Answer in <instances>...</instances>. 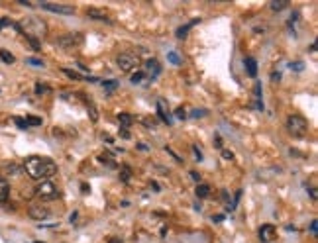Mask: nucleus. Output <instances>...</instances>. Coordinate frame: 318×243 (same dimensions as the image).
Returning a JSON list of instances; mask_svg holds the SVG:
<instances>
[{
  "label": "nucleus",
  "mask_w": 318,
  "mask_h": 243,
  "mask_svg": "<svg viewBox=\"0 0 318 243\" xmlns=\"http://www.w3.org/2000/svg\"><path fill=\"white\" fill-rule=\"evenodd\" d=\"M197 24H198V20H193V22H189V24H185V26H181V28H179V30L175 32V35L179 37V39H183V37H186V32H189L191 28H195Z\"/></svg>",
  "instance_id": "obj_15"
},
{
  "label": "nucleus",
  "mask_w": 318,
  "mask_h": 243,
  "mask_svg": "<svg viewBox=\"0 0 318 243\" xmlns=\"http://www.w3.org/2000/svg\"><path fill=\"white\" fill-rule=\"evenodd\" d=\"M49 87H45V85H42V83H38V85H35V94H38V96H40V94H47V92H49Z\"/></svg>",
  "instance_id": "obj_26"
},
{
  "label": "nucleus",
  "mask_w": 318,
  "mask_h": 243,
  "mask_svg": "<svg viewBox=\"0 0 318 243\" xmlns=\"http://www.w3.org/2000/svg\"><path fill=\"white\" fill-rule=\"evenodd\" d=\"M244 63H246V71H248V75H250L252 78L257 77V61H255L253 57H248Z\"/></svg>",
  "instance_id": "obj_13"
},
{
  "label": "nucleus",
  "mask_w": 318,
  "mask_h": 243,
  "mask_svg": "<svg viewBox=\"0 0 318 243\" xmlns=\"http://www.w3.org/2000/svg\"><path fill=\"white\" fill-rule=\"evenodd\" d=\"M310 233L316 237V220H312L310 221Z\"/></svg>",
  "instance_id": "obj_37"
},
{
  "label": "nucleus",
  "mask_w": 318,
  "mask_h": 243,
  "mask_svg": "<svg viewBox=\"0 0 318 243\" xmlns=\"http://www.w3.org/2000/svg\"><path fill=\"white\" fill-rule=\"evenodd\" d=\"M222 157H224L226 161H232V159H234V153L228 151V149H222Z\"/></svg>",
  "instance_id": "obj_34"
},
{
  "label": "nucleus",
  "mask_w": 318,
  "mask_h": 243,
  "mask_svg": "<svg viewBox=\"0 0 318 243\" xmlns=\"http://www.w3.org/2000/svg\"><path fill=\"white\" fill-rule=\"evenodd\" d=\"M143 124H145L147 128H155V120H149V118H145V120H143Z\"/></svg>",
  "instance_id": "obj_38"
},
{
  "label": "nucleus",
  "mask_w": 318,
  "mask_h": 243,
  "mask_svg": "<svg viewBox=\"0 0 318 243\" xmlns=\"http://www.w3.org/2000/svg\"><path fill=\"white\" fill-rule=\"evenodd\" d=\"M193 153H195V157H197L198 163H200V161H204V159H202V153H200V149H198L197 145H193Z\"/></svg>",
  "instance_id": "obj_33"
},
{
  "label": "nucleus",
  "mask_w": 318,
  "mask_h": 243,
  "mask_svg": "<svg viewBox=\"0 0 318 243\" xmlns=\"http://www.w3.org/2000/svg\"><path fill=\"white\" fill-rule=\"evenodd\" d=\"M212 220H214V221H222V220H224V216H222V214H218V216H212Z\"/></svg>",
  "instance_id": "obj_43"
},
{
  "label": "nucleus",
  "mask_w": 318,
  "mask_h": 243,
  "mask_svg": "<svg viewBox=\"0 0 318 243\" xmlns=\"http://www.w3.org/2000/svg\"><path fill=\"white\" fill-rule=\"evenodd\" d=\"M116 63L120 67V71L130 73V71H134L136 67L140 65V57L136 55V53H120L118 59H116Z\"/></svg>",
  "instance_id": "obj_4"
},
{
  "label": "nucleus",
  "mask_w": 318,
  "mask_h": 243,
  "mask_svg": "<svg viewBox=\"0 0 318 243\" xmlns=\"http://www.w3.org/2000/svg\"><path fill=\"white\" fill-rule=\"evenodd\" d=\"M291 69H295V71H303V69H305V67H303V63H301V61H296V63H291Z\"/></svg>",
  "instance_id": "obj_35"
},
{
  "label": "nucleus",
  "mask_w": 318,
  "mask_h": 243,
  "mask_svg": "<svg viewBox=\"0 0 318 243\" xmlns=\"http://www.w3.org/2000/svg\"><path fill=\"white\" fill-rule=\"evenodd\" d=\"M24 169L28 173V177L32 180H49V178L57 175V165H55L51 159L47 157H38V155H32L24 161Z\"/></svg>",
  "instance_id": "obj_1"
},
{
  "label": "nucleus",
  "mask_w": 318,
  "mask_h": 243,
  "mask_svg": "<svg viewBox=\"0 0 318 243\" xmlns=\"http://www.w3.org/2000/svg\"><path fill=\"white\" fill-rule=\"evenodd\" d=\"M271 80H273V83H279V80H281V73H279V71H273V73H271Z\"/></svg>",
  "instance_id": "obj_36"
},
{
  "label": "nucleus",
  "mask_w": 318,
  "mask_h": 243,
  "mask_svg": "<svg viewBox=\"0 0 318 243\" xmlns=\"http://www.w3.org/2000/svg\"><path fill=\"white\" fill-rule=\"evenodd\" d=\"M143 78H145V73H143V71H138V73H134V75H132L130 83H132V85H140Z\"/></svg>",
  "instance_id": "obj_23"
},
{
  "label": "nucleus",
  "mask_w": 318,
  "mask_h": 243,
  "mask_svg": "<svg viewBox=\"0 0 318 243\" xmlns=\"http://www.w3.org/2000/svg\"><path fill=\"white\" fill-rule=\"evenodd\" d=\"M0 59H2L4 63H8V65H12V63L16 61V57L12 55L10 51H6V49H0Z\"/></svg>",
  "instance_id": "obj_19"
},
{
  "label": "nucleus",
  "mask_w": 318,
  "mask_h": 243,
  "mask_svg": "<svg viewBox=\"0 0 318 243\" xmlns=\"http://www.w3.org/2000/svg\"><path fill=\"white\" fill-rule=\"evenodd\" d=\"M191 177H193V180H197V183H200V175H198L197 171H191Z\"/></svg>",
  "instance_id": "obj_40"
},
{
  "label": "nucleus",
  "mask_w": 318,
  "mask_h": 243,
  "mask_svg": "<svg viewBox=\"0 0 318 243\" xmlns=\"http://www.w3.org/2000/svg\"><path fill=\"white\" fill-rule=\"evenodd\" d=\"M214 145H216L218 149H222V137H220V135H216V137H214Z\"/></svg>",
  "instance_id": "obj_39"
},
{
  "label": "nucleus",
  "mask_w": 318,
  "mask_h": 243,
  "mask_svg": "<svg viewBox=\"0 0 318 243\" xmlns=\"http://www.w3.org/2000/svg\"><path fill=\"white\" fill-rule=\"evenodd\" d=\"M77 65H79V69H81V71H88L87 65H83V63H77Z\"/></svg>",
  "instance_id": "obj_47"
},
{
  "label": "nucleus",
  "mask_w": 318,
  "mask_h": 243,
  "mask_svg": "<svg viewBox=\"0 0 318 243\" xmlns=\"http://www.w3.org/2000/svg\"><path fill=\"white\" fill-rule=\"evenodd\" d=\"M63 73H65L67 77L71 78V80H83V77L79 75L77 71H71V69H63Z\"/></svg>",
  "instance_id": "obj_24"
},
{
  "label": "nucleus",
  "mask_w": 318,
  "mask_h": 243,
  "mask_svg": "<svg viewBox=\"0 0 318 243\" xmlns=\"http://www.w3.org/2000/svg\"><path fill=\"white\" fill-rule=\"evenodd\" d=\"M75 220H77V212H73V214L69 216V221H71V224H75Z\"/></svg>",
  "instance_id": "obj_42"
},
{
  "label": "nucleus",
  "mask_w": 318,
  "mask_h": 243,
  "mask_svg": "<svg viewBox=\"0 0 318 243\" xmlns=\"http://www.w3.org/2000/svg\"><path fill=\"white\" fill-rule=\"evenodd\" d=\"M35 196L42 200H55L59 196V190L51 180H44L40 187L35 188Z\"/></svg>",
  "instance_id": "obj_3"
},
{
  "label": "nucleus",
  "mask_w": 318,
  "mask_h": 243,
  "mask_svg": "<svg viewBox=\"0 0 318 243\" xmlns=\"http://www.w3.org/2000/svg\"><path fill=\"white\" fill-rule=\"evenodd\" d=\"M83 42V35L79 32H73V33H65V35H61V37H57L55 39V44L59 45V47H63V49H71V47H75Z\"/></svg>",
  "instance_id": "obj_5"
},
{
  "label": "nucleus",
  "mask_w": 318,
  "mask_h": 243,
  "mask_svg": "<svg viewBox=\"0 0 318 243\" xmlns=\"http://www.w3.org/2000/svg\"><path fill=\"white\" fill-rule=\"evenodd\" d=\"M257 235H259V241L261 243H271L275 237H277V230H275L273 224H264V226L259 228Z\"/></svg>",
  "instance_id": "obj_6"
},
{
  "label": "nucleus",
  "mask_w": 318,
  "mask_h": 243,
  "mask_svg": "<svg viewBox=\"0 0 318 243\" xmlns=\"http://www.w3.org/2000/svg\"><path fill=\"white\" fill-rule=\"evenodd\" d=\"M118 121L122 124V128H130L134 124V116L126 114V112H120V114H118Z\"/></svg>",
  "instance_id": "obj_17"
},
{
  "label": "nucleus",
  "mask_w": 318,
  "mask_h": 243,
  "mask_svg": "<svg viewBox=\"0 0 318 243\" xmlns=\"http://www.w3.org/2000/svg\"><path fill=\"white\" fill-rule=\"evenodd\" d=\"M14 124H16L20 130H28V128H30V126H28V121H26V118H20V116H16V118H14Z\"/></svg>",
  "instance_id": "obj_25"
},
{
  "label": "nucleus",
  "mask_w": 318,
  "mask_h": 243,
  "mask_svg": "<svg viewBox=\"0 0 318 243\" xmlns=\"http://www.w3.org/2000/svg\"><path fill=\"white\" fill-rule=\"evenodd\" d=\"M195 194H197V198H209V196H210V187H209V185H202V183H198L197 190H195Z\"/></svg>",
  "instance_id": "obj_16"
},
{
  "label": "nucleus",
  "mask_w": 318,
  "mask_h": 243,
  "mask_svg": "<svg viewBox=\"0 0 318 243\" xmlns=\"http://www.w3.org/2000/svg\"><path fill=\"white\" fill-rule=\"evenodd\" d=\"M167 61H169L171 65H181V57L177 55L175 51H169V53H167Z\"/></svg>",
  "instance_id": "obj_22"
},
{
  "label": "nucleus",
  "mask_w": 318,
  "mask_h": 243,
  "mask_svg": "<svg viewBox=\"0 0 318 243\" xmlns=\"http://www.w3.org/2000/svg\"><path fill=\"white\" fill-rule=\"evenodd\" d=\"M287 6H289V2H287V0H275V2H271V4H269V8H271V10H275V12L283 10V8H287Z\"/></svg>",
  "instance_id": "obj_20"
},
{
  "label": "nucleus",
  "mask_w": 318,
  "mask_h": 243,
  "mask_svg": "<svg viewBox=\"0 0 318 243\" xmlns=\"http://www.w3.org/2000/svg\"><path fill=\"white\" fill-rule=\"evenodd\" d=\"M175 116H177V118H179V120H185V118H186L185 108H177V110H175Z\"/></svg>",
  "instance_id": "obj_31"
},
{
  "label": "nucleus",
  "mask_w": 318,
  "mask_h": 243,
  "mask_svg": "<svg viewBox=\"0 0 318 243\" xmlns=\"http://www.w3.org/2000/svg\"><path fill=\"white\" fill-rule=\"evenodd\" d=\"M120 135H122V137H124V139H128V137H130V132H128V130L124 128V130H122V132H120Z\"/></svg>",
  "instance_id": "obj_41"
},
{
  "label": "nucleus",
  "mask_w": 318,
  "mask_h": 243,
  "mask_svg": "<svg viewBox=\"0 0 318 243\" xmlns=\"http://www.w3.org/2000/svg\"><path fill=\"white\" fill-rule=\"evenodd\" d=\"M287 130L293 137H305L308 133V121L301 114H291L287 118Z\"/></svg>",
  "instance_id": "obj_2"
},
{
  "label": "nucleus",
  "mask_w": 318,
  "mask_h": 243,
  "mask_svg": "<svg viewBox=\"0 0 318 243\" xmlns=\"http://www.w3.org/2000/svg\"><path fill=\"white\" fill-rule=\"evenodd\" d=\"M26 61L33 67H44V61H42V59H35V57H30V59H26Z\"/></svg>",
  "instance_id": "obj_30"
},
{
  "label": "nucleus",
  "mask_w": 318,
  "mask_h": 243,
  "mask_svg": "<svg viewBox=\"0 0 318 243\" xmlns=\"http://www.w3.org/2000/svg\"><path fill=\"white\" fill-rule=\"evenodd\" d=\"M102 85H104V89L114 90L116 87H118V80H102Z\"/></svg>",
  "instance_id": "obj_29"
},
{
  "label": "nucleus",
  "mask_w": 318,
  "mask_h": 243,
  "mask_svg": "<svg viewBox=\"0 0 318 243\" xmlns=\"http://www.w3.org/2000/svg\"><path fill=\"white\" fill-rule=\"evenodd\" d=\"M157 114H159V120L163 121V124H169V126L173 124V118H171V114H169L167 108H165L163 100H159V102H157Z\"/></svg>",
  "instance_id": "obj_10"
},
{
  "label": "nucleus",
  "mask_w": 318,
  "mask_h": 243,
  "mask_svg": "<svg viewBox=\"0 0 318 243\" xmlns=\"http://www.w3.org/2000/svg\"><path fill=\"white\" fill-rule=\"evenodd\" d=\"M26 121H28V126H42V118H35V116H28Z\"/></svg>",
  "instance_id": "obj_28"
},
{
  "label": "nucleus",
  "mask_w": 318,
  "mask_h": 243,
  "mask_svg": "<svg viewBox=\"0 0 318 243\" xmlns=\"http://www.w3.org/2000/svg\"><path fill=\"white\" fill-rule=\"evenodd\" d=\"M28 216H30L32 220H35V221H42V220H45V218L49 216V210H47L45 206L35 204V206H30V208H28Z\"/></svg>",
  "instance_id": "obj_8"
},
{
  "label": "nucleus",
  "mask_w": 318,
  "mask_h": 243,
  "mask_svg": "<svg viewBox=\"0 0 318 243\" xmlns=\"http://www.w3.org/2000/svg\"><path fill=\"white\" fill-rule=\"evenodd\" d=\"M42 8L47 12H55V14H65V16L75 14L73 6H63V4H53V2H42Z\"/></svg>",
  "instance_id": "obj_7"
},
{
  "label": "nucleus",
  "mask_w": 318,
  "mask_h": 243,
  "mask_svg": "<svg viewBox=\"0 0 318 243\" xmlns=\"http://www.w3.org/2000/svg\"><path fill=\"white\" fill-rule=\"evenodd\" d=\"M87 108H88V112H90V120H92V121L99 120V112H97V108H95V104H92L90 100H87Z\"/></svg>",
  "instance_id": "obj_21"
},
{
  "label": "nucleus",
  "mask_w": 318,
  "mask_h": 243,
  "mask_svg": "<svg viewBox=\"0 0 318 243\" xmlns=\"http://www.w3.org/2000/svg\"><path fill=\"white\" fill-rule=\"evenodd\" d=\"M81 188H83V192H85V194H87L88 190H90V188H88L87 185H85V183H83V185H81Z\"/></svg>",
  "instance_id": "obj_45"
},
{
  "label": "nucleus",
  "mask_w": 318,
  "mask_h": 243,
  "mask_svg": "<svg viewBox=\"0 0 318 243\" xmlns=\"http://www.w3.org/2000/svg\"><path fill=\"white\" fill-rule=\"evenodd\" d=\"M310 196H312V200H316V190L314 188H310Z\"/></svg>",
  "instance_id": "obj_44"
},
{
  "label": "nucleus",
  "mask_w": 318,
  "mask_h": 243,
  "mask_svg": "<svg viewBox=\"0 0 318 243\" xmlns=\"http://www.w3.org/2000/svg\"><path fill=\"white\" fill-rule=\"evenodd\" d=\"M130 177H132V169H130L128 165H124L120 169V180H122V183H128V180H130Z\"/></svg>",
  "instance_id": "obj_18"
},
{
  "label": "nucleus",
  "mask_w": 318,
  "mask_h": 243,
  "mask_svg": "<svg viewBox=\"0 0 318 243\" xmlns=\"http://www.w3.org/2000/svg\"><path fill=\"white\" fill-rule=\"evenodd\" d=\"M110 243H122L120 239H110Z\"/></svg>",
  "instance_id": "obj_48"
},
{
  "label": "nucleus",
  "mask_w": 318,
  "mask_h": 243,
  "mask_svg": "<svg viewBox=\"0 0 318 243\" xmlns=\"http://www.w3.org/2000/svg\"><path fill=\"white\" fill-rule=\"evenodd\" d=\"M261 92H264V90H261V83L257 80V83H255V87H253V94H255V100H257V102H255V108H257V110L264 112V102H261Z\"/></svg>",
  "instance_id": "obj_14"
},
{
  "label": "nucleus",
  "mask_w": 318,
  "mask_h": 243,
  "mask_svg": "<svg viewBox=\"0 0 318 243\" xmlns=\"http://www.w3.org/2000/svg\"><path fill=\"white\" fill-rule=\"evenodd\" d=\"M8 196H10V185H8V180H6V178L0 177V204H2V202H6Z\"/></svg>",
  "instance_id": "obj_12"
},
{
  "label": "nucleus",
  "mask_w": 318,
  "mask_h": 243,
  "mask_svg": "<svg viewBox=\"0 0 318 243\" xmlns=\"http://www.w3.org/2000/svg\"><path fill=\"white\" fill-rule=\"evenodd\" d=\"M87 16L90 18V20H99V22L112 24V20H110L108 16H106V14H104L102 10H99V8H88V10H87Z\"/></svg>",
  "instance_id": "obj_9"
},
{
  "label": "nucleus",
  "mask_w": 318,
  "mask_h": 243,
  "mask_svg": "<svg viewBox=\"0 0 318 243\" xmlns=\"http://www.w3.org/2000/svg\"><path fill=\"white\" fill-rule=\"evenodd\" d=\"M145 69L149 71V75H152V80L159 77V73H161V65L157 63V59H149V61L145 63Z\"/></svg>",
  "instance_id": "obj_11"
},
{
  "label": "nucleus",
  "mask_w": 318,
  "mask_h": 243,
  "mask_svg": "<svg viewBox=\"0 0 318 243\" xmlns=\"http://www.w3.org/2000/svg\"><path fill=\"white\" fill-rule=\"evenodd\" d=\"M207 116V110H193L191 112V118H202Z\"/></svg>",
  "instance_id": "obj_32"
},
{
  "label": "nucleus",
  "mask_w": 318,
  "mask_h": 243,
  "mask_svg": "<svg viewBox=\"0 0 318 243\" xmlns=\"http://www.w3.org/2000/svg\"><path fill=\"white\" fill-rule=\"evenodd\" d=\"M99 161H100V163H106L108 167H116V163H114V161L110 159V155H100Z\"/></svg>",
  "instance_id": "obj_27"
},
{
  "label": "nucleus",
  "mask_w": 318,
  "mask_h": 243,
  "mask_svg": "<svg viewBox=\"0 0 318 243\" xmlns=\"http://www.w3.org/2000/svg\"><path fill=\"white\" fill-rule=\"evenodd\" d=\"M152 188H154L155 192H159V185H157V183H152Z\"/></svg>",
  "instance_id": "obj_46"
}]
</instances>
